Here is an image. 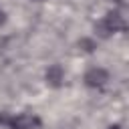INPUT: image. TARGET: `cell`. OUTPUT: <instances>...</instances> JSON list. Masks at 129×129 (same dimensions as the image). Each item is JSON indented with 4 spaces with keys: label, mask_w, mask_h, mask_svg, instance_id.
Returning a JSON list of instances; mask_svg holds the SVG:
<instances>
[{
    "label": "cell",
    "mask_w": 129,
    "mask_h": 129,
    "mask_svg": "<svg viewBox=\"0 0 129 129\" xmlns=\"http://www.w3.org/2000/svg\"><path fill=\"white\" fill-rule=\"evenodd\" d=\"M109 81H111V73H109L105 67H101V64H93V67H89V69L83 73V85H85L87 89L99 91V89L107 87Z\"/></svg>",
    "instance_id": "6da1fadb"
},
{
    "label": "cell",
    "mask_w": 129,
    "mask_h": 129,
    "mask_svg": "<svg viewBox=\"0 0 129 129\" xmlns=\"http://www.w3.org/2000/svg\"><path fill=\"white\" fill-rule=\"evenodd\" d=\"M113 34H115V28L109 24V20H107L105 16L93 22V34H91V36H95L97 40H107V38H111Z\"/></svg>",
    "instance_id": "3957f363"
},
{
    "label": "cell",
    "mask_w": 129,
    "mask_h": 129,
    "mask_svg": "<svg viewBox=\"0 0 129 129\" xmlns=\"http://www.w3.org/2000/svg\"><path fill=\"white\" fill-rule=\"evenodd\" d=\"M42 79H44V85L48 89H60L64 85V81H67V71H64V67L60 62H50L44 69Z\"/></svg>",
    "instance_id": "7a4b0ae2"
},
{
    "label": "cell",
    "mask_w": 129,
    "mask_h": 129,
    "mask_svg": "<svg viewBox=\"0 0 129 129\" xmlns=\"http://www.w3.org/2000/svg\"><path fill=\"white\" fill-rule=\"evenodd\" d=\"M107 129H123V125H121V123H113V125H109Z\"/></svg>",
    "instance_id": "8992f818"
},
{
    "label": "cell",
    "mask_w": 129,
    "mask_h": 129,
    "mask_svg": "<svg viewBox=\"0 0 129 129\" xmlns=\"http://www.w3.org/2000/svg\"><path fill=\"white\" fill-rule=\"evenodd\" d=\"M30 2H34V4H40V2H44V0H30Z\"/></svg>",
    "instance_id": "52a82bcc"
},
{
    "label": "cell",
    "mask_w": 129,
    "mask_h": 129,
    "mask_svg": "<svg viewBox=\"0 0 129 129\" xmlns=\"http://www.w3.org/2000/svg\"><path fill=\"white\" fill-rule=\"evenodd\" d=\"M99 48V40L91 34H83L77 38V50L83 52V54H95Z\"/></svg>",
    "instance_id": "277c9868"
},
{
    "label": "cell",
    "mask_w": 129,
    "mask_h": 129,
    "mask_svg": "<svg viewBox=\"0 0 129 129\" xmlns=\"http://www.w3.org/2000/svg\"><path fill=\"white\" fill-rule=\"evenodd\" d=\"M4 22H6V12L0 10V26H4Z\"/></svg>",
    "instance_id": "5b68a950"
}]
</instances>
